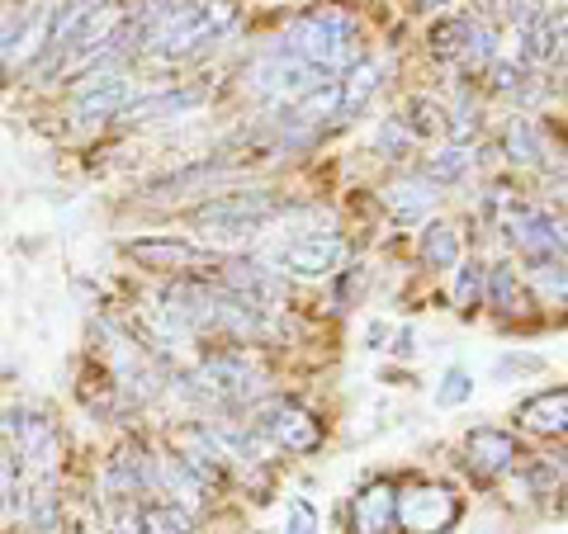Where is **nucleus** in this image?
Wrapping results in <instances>:
<instances>
[{
  "label": "nucleus",
  "instance_id": "obj_1",
  "mask_svg": "<svg viewBox=\"0 0 568 534\" xmlns=\"http://www.w3.org/2000/svg\"><path fill=\"white\" fill-rule=\"evenodd\" d=\"M232 24H237L232 0H166V5L152 14L148 34H142V48L152 57L181 62L189 53L209 48V43L218 34H228Z\"/></svg>",
  "mask_w": 568,
  "mask_h": 534
},
{
  "label": "nucleus",
  "instance_id": "obj_2",
  "mask_svg": "<svg viewBox=\"0 0 568 534\" xmlns=\"http://www.w3.org/2000/svg\"><path fill=\"white\" fill-rule=\"evenodd\" d=\"M280 53L298 57L304 67L323 71V76H337L346 67H356V24L337 10H308L284 29L280 38Z\"/></svg>",
  "mask_w": 568,
  "mask_h": 534
},
{
  "label": "nucleus",
  "instance_id": "obj_3",
  "mask_svg": "<svg viewBox=\"0 0 568 534\" xmlns=\"http://www.w3.org/2000/svg\"><path fill=\"white\" fill-rule=\"evenodd\" d=\"M271 218H280V199H271L265 190L223 194L195 213V232L204 237V246H214V251H242L261 237V227L271 223Z\"/></svg>",
  "mask_w": 568,
  "mask_h": 534
},
{
  "label": "nucleus",
  "instance_id": "obj_4",
  "mask_svg": "<svg viewBox=\"0 0 568 534\" xmlns=\"http://www.w3.org/2000/svg\"><path fill=\"white\" fill-rule=\"evenodd\" d=\"M323 81H331V76L304 67L298 57L280 53V48L261 53V57L247 67V90H251V96H261V100H271L275 109H294L298 100L308 96V90H318Z\"/></svg>",
  "mask_w": 568,
  "mask_h": 534
},
{
  "label": "nucleus",
  "instance_id": "obj_5",
  "mask_svg": "<svg viewBox=\"0 0 568 534\" xmlns=\"http://www.w3.org/2000/svg\"><path fill=\"white\" fill-rule=\"evenodd\" d=\"M346 256V242L337 232H290V237H280L271 246V256L265 265L280 275H304V279H323L341 265Z\"/></svg>",
  "mask_w": 568,
  "mask_h": 534
},
{
  "label": "nucleus",
  "instance_id": "obj_6",
  "mask_svg": "<svg viewBox=\"0 0 568 534\" xmlns=\"http://www.w3.org/2000/svg\"><path fill=\"white\" fill-rule=\"evenodd\" d=\"M251 431H256L261 440H271L275 449H290V454H313L323 445V426L290 398L261 402L256 412H251Z\"/></svg>",
  "mask_w": 568,
  "mask_h": 534
},
{
  "label": "nucleus",
  "instance_id": "obj_7",
  "mask_svg": "<svg viewBox=\"0 0 568 534\" xmlns=\"http://www.w3.org/2000/svg\"><path fill=\"white\" fill-rule=\"evenodd\" d=\"M460 521V501L440 482H417L398 492V530L403 534H446Z\"/></svg>",
  "mask_w": 568,
  "mask_h": 534
},
{
  "label": "nucleus",
  "instance_id": "obj_8",
  "mask_svg": "<svg viewBox=\"0 0 568 534\" xmlns=\"http://www.w3.org/2000/svg\"><path fill=\"white\" fill-rule=\"evenodd\" d=\"M251 379H256V369L247 365V355H209L204 365L195 369V398L199 402H242L247 392H251Z\"/></svg>",
  "mask_w": 568,
  "mask_h": 534
},
{
  "label": "nucleus",
  "instance_id": "obj_9",
  "mask_svg": "<svg viewBox=\"0 0 568 534\" xmlns=\"http://www.w3.org/2000/svg\"><path fill=\"white\" fill-rule=\"evenodd\" d=\"M133 100V86L123 71H90L72 96V114L90 123V119H109V114H123Z\"/></svg>",
  "mask_w": 568,
  "mask_h": 534
},
{
  "label": "nucleus",
  "instance_id": "obj_10",
  "mask_svg": "<svg viewBox=\"0 0 568 534\" xmlns=\"http://www.w3.org/2000/svg\"><path fill=\"white\" fill-rule=\"evenodd\" d=\"M502 232L516 242L521 256H545V251H564L559 242V223L535 203H507V218H502Z\"/></svg>",
  "mask_w": 568,
  "mask_h": 534
},
{
  "label": "nucleus",
  "instance_id": "obj_11",
  "mask_svg": "<svg viewBox=\"0 0 568 534\" xmlns=\"http://www.w3.org/2000/svg\"><path fill=\"white\" fill-rule=\"evenodd\" d=\"M223 285H228V293H237L256 312L284 303V275L271 270L265 260H228L223 265Z\"/></svg>",
  "mask_w": 568,
  "mask_h": 534
},
{
  "label": "nucleus",
  "instance_id": "obj_12",
  "mask_svg": "<svg viewBox=\"0 0 568 534\" xmlns=\"http://www.w3.org/2000/svg\"><path fill=\"white\" fill-rule=\"evenodd\" d=\"M6 431H10V445H14V454H20L24 464H34L39 474H53V464H57V431H53V421L39 416V412H10Z\"/></svg>",
  "mask_w": 568,
  "mask_h": 534
},
{
  "label": "nucleus",
  "instance_id": "obj_13",
  "mask_svg": "<svg viewBox=\"0 0 568 534\" xmlns=\"http://www.w3.org/2000/svg\"><path fill=\"white\" fill-rule=\"evenodd\" d=\"M351 525L356 534H393L398 530V482L374 478L351 501Z\"/></svg>",
  "mask_w": 568,
  "mask_h": 534
},
{
  "label": "nucleus",
  "instance_id": "obj_14",
  "mask_svg": "<svg viewBox=\"0 0 568 534\" xmlns=\"http://www.w3.org/2000/svg\"><path fill=\"white\" fill-rule=\"evenodd\" d=\"M133 260H142L148 270H214V256L209 246H195V242H171V237H148V242H129L123 246Z\"/></svg>",
  "mask_w": 568,
  "mask_h": 534
},
{
  "label": "nucleus",
  "instance_id": "obj_15",
  "mask_svg": "<svg viewBox=\"0 0 568 534\" xmlns=\"http://www.w3.org/2000/svg\"><path fill=\"white\" fill-rule=\"evenodd\" d=\"M465 454H469V468H473V474L493 478V474H507V468L516 464L521 445H516V435H507V431L479 426V431L465 435Z\"/></svg>",
  "mask_w": 568,
  "mask_h": 534
},
{
  "label": "nucleus",
  "instance_id": "obj_16",
  "mask_svg": "<svg viewBox=\"0 0 568 534\" xmlns=\"http://www.w3.org/2000/svg\"><path fill=\"white\" fill-rule=\"evenodd\" d=\"M379 199H384V209L398 218V223H422V218L436 209L440 194H436V185L417 170V176H398L393 185H384V194Z\"/></svg>",
  "mask_w": 568,
  "mask_h": 534
},
{
  "label": "nucleus",
  "instance_id": "obj_17",
  "mask_svg": "<svg viewBox=\"0 0 568 534\" xmlns=\"http://www.w3.org/2000/svg\"><path fill=\"white\" fill-rule=\"evenodd\" d=\"M152 492H166V507H181V511H195L199 507V492L204 482L189 474L181 454H162V459H152Z\"/></svg>",
  "mask_w": 568,
  "mask_h": 534
},
{
  "label": "nucleus",
  "instance_id": "obj_18",
  "mask_svg": "<svg viewBox=\"0 0 568 534\" xmlns=\"http://www.w3.org/2000/svg\"><path fill=\"white\" fill-rule=\"evenodd\" d=\"M516 421L535 435H564L568 431V388L531 392V398L516 407Z\"/></svg>",
  "mask_w": 568,
  "mask_h": 534
},
{
  "label": "nucleus",
  "instance_id": "obj_19",
  "mask_svg": "<svg viewBox=\"0 0 568 534\" xmlns=\"http://www.w3.org/2000/svg\"><path fill=\"white\" fill-rule=\"evenodd\" d=\"M204 104V90H162V96H148V100H129L119 119L129 123H156V119H181L189 109Z\"/></svg>",
  "mask_w": 568,
  "mask_h": 534
},
{
  "label": "nucleus",
  "instance_id": "obj_20",
  "mask_svg": "<svg viewBox=\"0 0 568 534\" xmlns=\"http://www.w3.org/2000/svg\"><path fill=\"white\" fill-rule=\"evenodd\" d=\"M341 86V114L337 119H360L374 100V90L384 86V67L379 62H356V67H346V81Z\"/></svg>",
  "mask_w": 568,
  "mask_h": 534
},
{
  "label": "nucleus",
  "instance_id": "obj_21",
  "mask_svg": "<svg viewBox=\"0 0 568 534\" xmlns=\"http://www.w3.org/2000/svg\"><path fill=\"white\" fill-rule=\"evenodd\" d=\"M422 265H432V270H455V265H460V232L450 223H426L422 227Z\"/></svg>",
  "mask_w": 568,
  "mask_h": 534
},
{
  "label": "nucleus",
  "instance_id": "obj_22",
  "mask_svg": "<svg viewBox=\"0 0 568 534\" xmlns=\"http://www.w3.org/2000/svg\"><path fill=\"white\" fill-rule=\"evenodd\" d=\"M531 285L545 298H568V251H545V256H531Z\"/></svg>",
  "mask_w": 568,
  "mask_h": 534
},
{
  "label": "nucleus",
  "instance_id": "obj_23",
  "mask_svg": "<svg viewBox=\"0 0 568 534\" xmlns=\"http://www.w3.org/2000/svg\"><path fill=\"white\" fill-rule=\"evenodd\" d=\"M469 166H473V156H469L465 147H450V152H436L432 162L422 166V176H426V180H432L436 190H440V185H455V180H465V176H469Z\"/></svg>",
  "mask_w": 568,
  "mask_h": 534
},
{
  "label": "nucleus",
  "instance_id": "obj_24",
  "mask_svg": "<svg viewBox=\"0 0 568 534\" xmlns=\"http://www.w3.org/2000/svg\"><path fill=\"white\" fill-rule=\"evenodd\" d=\"M460 57L469 62V67H493V62H498V34L483 20H469V34H465V53Z\"/></svg>",
  "mask_w": 568,
  "mask_h": 534
},
{
  "label": "nucleus",
  "instance_id": "obj_25",
  "mask_svg": "<svg viewBox=\"0 0 568 534\" xmlns=\"http://www.w3.org/2000/svg\"><path fill=\"white\" fill-rule=\"evenodd\" d=\"M479 298H483V265L465 260L460 275H455V308H460V318H469V312L479 308Z\"/></svg>",
  "mask_w": 568,
  "mask_h": 534
},
{
  "label": "nucleus",
  "instance_id": "obj_26",
  "mask_svg": "<svg viewBox=\"0 0 568 534\" xmlns=\"http://www.w3.org/2000/svg\"><path fill=\"white\" fill-rule=\"evenodd\" d=\"M507 162H516V166L540 162V137H535L531 123H521V119L507 123Z\"/></svg>",
  "mask_w": 568,
  "mask_h": 534
},
{
  "label": "nucleus",
  "instance_id": "obj_27",
  "mask_svg": "<svg viewBox=\"0 0 568 534\" xmlns=\"http://www.w3.org/2000/svg\"><path fill=\"white\" fill-rule=\"evenodd\" d=\"M142 521H148V534H195V525H189V511L181 507H142Z\"/></svg>",
  "mask_w": 568,
  "mask_h": 534
},
{
  "label": "nucleus",
  "instance_id": "obj_28",
  "mask_svg": "<svg viewBox=\"0 0 568 534\" xmlns=\"http://www.w3.org/2000/svg\"><path fill=\"white\" fill-rule=\"evenodd\" d=\"M465 34H469V20H446L432 29V53L436 57H460L465 53Z\"/></svg>",
  "mask_w": 568,
  "mask_h": 534
},
{
  "label": "nucleus",
  "instance_id": "obj_29",
  "mask_svg": "<svg viewBox=\"0 0 568 534\" xmlns=\"http://www.w3.org/2000/svg\"><path fill=\"white\" fill-rule=\"evenodd\" d=\"M473 398V379L465 369H446V379H440V388H436V407H460V402H469Z\"/></svg>",
  "mask_w": 568,
  "mask_h": 534
},
{
  "label": "nucleus",
  "instance_id": "obj_30",
  "mask_svg": "<svg viewBox=\"0 0 568 534\" xmlns=\"http://www.w3.org/2000/svg\"><path fill=\"white\" fill-rule=\"evenodd\" d=\"M488 298H493V308H502L507 312L512 303H516V275H512V265H498V270H488Z\"/></svg>",
  "mask_w": 568,
  "mask_h": 534
},
{
  "label": "nucleus",
  "instance_id": "obj_31",
  "mask_svg": "<svg viewBox=\"0 0 568 534\" xmlns=\"http://www.w3.org/2000/svg\"><path fill=\"white\" fill-rule=\"evenodd\" d=\"M407 143H413V129H407V119L393 114L384 129H379V152H384V156H398Z\"/></svg>",
  "mask_w": 568,
  "mask_h": 534
},
{
  "label": "nucleus",
  "instance_id": "obj_32",
  "mask_svg": "<svg viewBox=\"0 0 568 534\" xmlns=\"http://www.w3.org/2000/svg\"><path fill=\"white\" fill-rule=\"evenodd\" d=\"M413 123H407V129H413V137H426V133H440L446 129V114H440V109L432 104V100H413Z\"/></svg>",
  "mask_w": 568,
  "mask_h": 534
},
{
  "label": "nucleus",
  "instance_id": "obj_33",
  "mask_svg": "<svg viewBox=\"0 0 568 534\" xmlns=\"http://www.w3.org/2000/svg\"><path fill=\"white\" fill-rule=\"evenodd\" d=\"M284 534H323L318 515H313L308 501H290V521H284Z\"/></svg>",
  "mask_w": 568,
  "mask_h": 534
},
{
  "label": "nucleus",
  "instance_id": "obj_34",
  "mask_svg": "<svg viewBox=\"0 0 568 534\" xmlns=\"http://www.w3.org/2000/svg\"><path fill=\"white\" fill-rule=\"evenodd\" d=\"M540 369H545L540 355H502L498 365H493L498 379H507V374H540Z\"/></svg>",
  "mask_w": 568,
  "mask_h": 534
},
{
  "label": "nucleus",
  "instance_id": "obj_35",
  "mask_svg": "<svg viewBox=\"0 0 568 534\" xmlns=\"http://www.w3.org/2000/svg\"><path fill=\"white\" fill-rule=\"evenodd\" d=\"M34 521L47 530V525H53V492H39L34 497Z\"/></svg>",
  "mask_w": 568,
  "mask_h": 534
},
{
  "label": "nucleus",
  "instance_id": "obj_36",
  "mask_svg": "<svg viewBox=\"0 0 568 534\" xmlns=\"http://www.w3.org/2000/svg\"><path fill=\"white\" fill-rule=\"evenodd\" d=\"M10 497H14V464L0 459V501H10Z\"/></svg>",
  "mask_w": 568,
  "mask_h": 534
},
{
  "label": "nucleus",
  "instance_id": "obj_37",
  "mask_svg": "<svg viewBox=\"0 0 568 534\" xmlns=\"http://www.w3.org/2000/svg\"><path fill=\"white\" fill-rule=\"evenodd\" d=\"M393 351H398V355H413V332H398V341H393Z\"/></svg>",
  "mask_w": 568,
  "mask_h": 534
},
{
  "label": "nucleus",
  "instance_id": "obj_38",
  "mask_svg": "<svg viewBox=\"0 0 568 534\" xmlns=\"http://www.w3.org/2000/svg\"><path fill=\"white\" fill-rule=\"evenodd\" d=\"M417 5H422V10H446L450 0H417Z\"/></svg>",
  "mask_w": 568,
  "mask_h": 534
}]
</instances>
